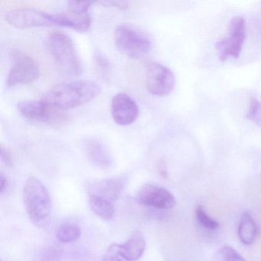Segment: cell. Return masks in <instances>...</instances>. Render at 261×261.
Listing matches in <instances>:
<instances>
[{"mask_svg": "<svg viewBox=\"0 0 261 261\" xmlns=\"http://www.w3.org/2000/svg\"><path fill=\"white\" fill-rule=\"evenodd\" d=\"M101 92L100 86L88 80L71 81L54 85L42 100L60 110L79 108L95 99Z\"/></svg>", "mask_w": 261, "mask_h": 261, "instance_id": "cell-1", "label": "cell"}, {"mask_svg": "<svg viewBox=\"0 0 261 261\" xmlns=\"http://www.w3.org/2000/svg\"><path fill=\"white\" fill-rule=\"evenodd\" d=\"M121 257L120 254V244H113L103 255V261H123Z\"/></svg>", "mask_w": 261, "mask_h": 261, "instance_id": "cell-23", "label": "cell"}, {"mask_svg": "<svg viewBox=\"0 0 261 261\" xmlns=\"http://www.w3.org/2000/svg\"><path fill=\"white\" fill-rule=\"evenodd\" d=\"M221 256L224 261H246V259L230 246H225L221 249Z\"/></svg>", "mask_w": 261, "mask_h": 261, "instance_id": "cell-22", "label": "cell"}, {"mask_svg": "<svg viewBox=\"0 0 261 261\" xmlns=\"http://www.w3.org/2000/svg\"><path fill=\"white\" fill-rule=\"evenodd\" d=\"M246 39V23L244 18L236 16L232 18L229 24L227 37L217 43L218 56L221 62L229 58H239Z\"/></svg>", "mask_w": 261, "mask_h": 261, "instance_id": "cell-8", "label": "cell"}, {"mask_svg": "<svg viewBox=\"0 0 261 261\" xmlns=\"http://www.w3.org/2000/svg\"><path fill=\"white\" fill-rule=\"evenodd\" d=\"M146 248L144 235L140 230H134L124 244H120V254L127 261H137L143 256Z\"/></svg>", "mask_w": 261, "mask_h": 261, "instance_id": "cell-14", "label": "cell"}, {"mask_svg": "<svg viewBox=\"0 0 261 261\" xmlns=\"http://www.w3.org/2000/svg\"><path fill=\"white\" fill-rule=\"evenodd\" d=\"M89 205L91 210L102 219L111 220L115 214L114 203L97 197L89 196Z\"/></svg>", "mask_w": 261, "mask_h": 261, "instance_id": "cell-16", "label": "cell"}, {"mask_svg": "<svg viewBox=\"0 0 261 261\" xmlns=\"http://www.w3.org/2000/svg\"><path fill=\"white\" fill-rule=\"evenodd\" d=\"M257 233L256 223L249 212L243 214L238 227V237L243 244L250 245L254 242Z\"/></svg>", "mask_w": 261, "mask_h": 261, "instance_id": "cell-15", "label": "cell"}, {"mask_svg": "<svg viewBox=\"0 0 261 261\" xmlns=\"http://www.w3.org/2000/svg\"><path fill=\"white\" fill-rule=\"evenodd\" d=\"M195 216L200 225L208 230H216L219 227V223L207 215L202 206L198 205L195 208Z\"/></svg>", "mask_w": 261, "mask_h": 261, "instance_id": "cell-18", "label": "cell"}, {"mask_svg": "<svg viewBox=\"0 0 261 261\" xmlns=\"http://www.w3.org/2000/svg\"><path fill=\"white\" fill-rule=\"evenodd\" d=\"M1 159L6 166H9V167H11L13 166V156H12L11 152L7 148L3 146H1Z\"/></svg>", "mask_w": 261, "mask_h": 261, "instance_id": "cell-25", "label": "cell"}, {"mask_svg": "<svg viewBox=\"0 0 261 261\" xmlns=\"http://www.w3.org/2000/svg\"><path fill=\"white\" fill-rule=\"evenodd\" d=\"M7 186H8V181H7V177L4 174L1 173V175H0V191L2 193L5 192Z\"/></svg>", "mask_w": 261, "mask_h": 261, "instance_id": "cell-27", "label": "cell"}, {"mask_svg": "<svg viewBox=\"0 0 261 261\" xmlns=\"http://www.w3.org/2000/svg\"><path fill=\"white\" fill-rule=\"evenodd\" d=\"M125 185L126 179L123 177H116L94 181L88 186V195L114 203L123 192Z\"/></svg>", "mask_w": 261, "mask_h": 261, "instance_id": "cell-12", "label": "cell"}, {"mask_svg": "<svg viewBox=\"0 0 261 261\" xmlns=\"http://www.w3.org/2000/svg\"><path fill=\"white\" fill-rule=\"evenodd\" d=\"M114 39L116 47L132 59L144 57L152 49V42L149 38L126 24H122L115 29Z\"/></svg>", "mask_w": 261, "mask_h": 261, "instance_id": "cell-5", "label": "cell"}, {"mask_svg": "<svg viewBox=\"0 0 261 261\" xmlns=\"http://www.w3.org/2000/svg\"><path fill=\"white\" fill-rule=\"evenodd\" d=\"M93 5L92 2H86V1H69L68 2V8L71 13L74 14L83 15L87 14L88 10Z\"/></svg>", "mask_w": 261, "mask_h": 261, "instance_id": "cell-21", "label": "cell"}, {"mask_svg": "<svg viewBox=\"0 0 261 261\" xmlns=\"http://www.w3.org/2000/svg\"><path fill=\"white\" fill-rule=\"evenodd\" d=\"M85 149L90 161L97 167L107 169L112 166V156L102 142L96 139H91L86 142Z\"/></svg>", "mask_w": 261, "mask_h": 261, "instance_id": "cell-13", "label": "cell"}, {"mask_svg": "<svg viewBox=\"0 0 261 261\" xmlns=\"http://www.w3.org/2000/svg\"><path fill=\"white\" fill-rule=\"evenodd\" d=\"M49 48L62 72L72 77L82 74V62L70 36L61 32H54L49 37Z\"/></svg>", "mask_w": 261, "mask_h": 261, "instance_id": "cell-3", "label": "cell"}, {"mask_svg": "<svg viewBox=\"0 0 261 261\" xmlns=\"http://www.w3.org/2000/svg\"><path fill=\"white\" fill-rule=\"evenodd\" d=\"M246 117L261 127V103L259 100L251 98Z\"/></svg>", "mask_w": 261, "mask_h": 261, "instance_id": "cell-20", "label": "cell"}, {"mask_svg": "<svg viewBox=\"0 0 261 261\" xmlns=\"http://www.w3.org/2000/svg\"><path fill=\"white\" fill-rule=\"evenodd\" d=\"M25 210L33 224L45 227L49 224L53 204L49 192L45 186L34 176L27 179L22 192Z\"/></svg>", "mask_w": 261, "mask_h": 261, "instance_id": "cell-2", "label": "cell"}, {"mask_svg": "<svg viewBox=\"0 0 261 261\" xmlns=\"http://www.w3.org/2000/svg\"><path fill=\"white\" fill-rule=\"evenodd\" d=\"M82 230L77 224L73 223H63L56 231L58 240L62 243H71L79 240Z\"/></svg>", "mask_w": 261, "mask_h": 261, "instance_id": "cell-17", "label": "cell"}, {"mask_svg": "<svg viewBox=\"0 0 261 261\" xmlns=\"http://www.w3.org/2000/svg\"><path fill=\"white\" fill-rule=\"evenodd\" d=\"M11 68L7 79L8 87L27 85L39 79L40 71L36 61L19 50H12Z\"/></svg>", "mask_w": 261, "mask_h": 261, "instance_id": "cell-7", "label": "cell"}, {"mask_svg": "<svg viewBox=\"0 0 261 261\" xmlns=\"http://www.w3.org/2000/svg\"><path fill=\"white\" fill-rule=\"evenodd\" d=\"M146 88L150 94L157 97L169 95L175 85L173 72L158 62H149L146 66Z\"/></svg>", "mask_w": 261, "mask_h": 261, "instance_id": "cell-9", "label": "cell"}, {"mask_svg": "<svg viewBox=\"0 0 261 261\" xmlns=\"http://www.w3.org/2000/svg\"><path fill=\"white\" fill-rule=\"evenodd\" d=\"M5 19L12 27L20 30L35 27H60L59 14H51L30 7L10 10L6 13Z\"/></svg>", "mask_w": 261, "mask_h": 261, "instance_id": "cell-6", "label": "cell"}, {"mask_svg": "<svg viewBox=\"0 0 261 261\" xmlns=\"http://www.w3.org/2000/svg\"><path fill=\"white\" fill-rule=\"evenodd\" d=\"M17 108L24 118L35 123L56 126H62L69 121V116L65 111L43 100H24L18 103Z\"/></svg>", "mask_w": 261, "mask_h": 261, "instance_id": "cell-4", "label": "cell"}, {"mask_svg": "<svg viewBox=\"0 0 261 261\" xmlns=\"http://www.w3.org/2000/svg\"><path fill=\"white\" fill-rule=\"evenodd\" d=\"M100 4L107 7H114V8L119 9V10H125L129 8V4L126 1H105V2H100Z\"/></svg>", "mask_w": 261, "mask_h": 261, "instance_id": "cell-24", "label": "cell"}, {"mask_svg": "<svg viewBox=\"0 0 261 261\" xmlns=\"http://www.w3.org/2000/svg\"><path fill=\"white\" fill-rule=\"evenodd\" d=\"M139 107L135 100L124 93L114 95L111 101V114L114 122L120 126H128L137 120Z\"/></svg>", "mask_w": 261, "mask_h": 261, "instance_id": "cell-11", "label": "cell"}, {"mask_svg": "<svg viewBox=\"0 0 261 261\" xmlns=\"http://www.w3.org/2000/svg\"><path fill=\"white\" fill-rule=\"evenodd\" d=\"M136 198L140 204L160 210H169L176 205V200L169 191L152 183L143 185Z\"/></svg>", "mask_w": 261, "mask_h": 261, "instance_id": "cell-10", "label": "cell"}, {"mask_svg": "<svg viewBox=\"0 0 261 261\" xmlns=\"http://www.w3.org/2000/svg\"><path fill=\"white\" fill-rule=\"evenodd\" d=\"M94 59L99 74L103 77H108L111 71V63L108 58L100 51H97L94 54Z\"/></svg>", "mask_w": 261, "mask_h": 261, "instance_id": "cell-19", "label": "cell"}, {"mask_svg": "<svg viewBox=\"0 0 261 261\" xmlns=\"http://www.w3.org/2000/svg\"><path fill=\"white\" fill-rule=\"evenodd\" d=\"M157 167H158L159 172L161 174V175L164 177L168 176L167 167H166V162L164 160L159 162Z\"/></svg>", "mask_w": 261, "mask_h": 261, "instance_id": "cell-26", "label": "cell"}]
</instances>
